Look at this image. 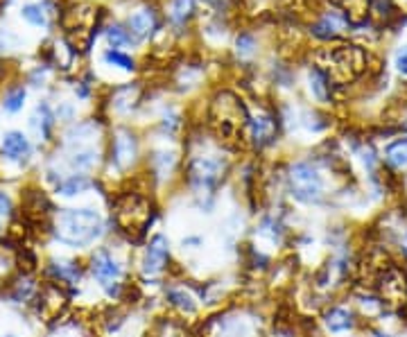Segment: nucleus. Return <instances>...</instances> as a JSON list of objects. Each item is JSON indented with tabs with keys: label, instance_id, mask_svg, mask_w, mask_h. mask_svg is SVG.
<instances>
[{
	"label": "nucleus",
	"instance_id": "nucleus-1",
	"mask_svg": "<svg viewBox=\"0 0 407 337\" xmlns=\"http://www.w3.org/2000/svg\"><path fill=\"white\" fill-rule=\"evenodd\" d=\"M102 233V217L93 208H66L54 217V235L68 247H86Z\"/></svg>",
	"mask_w": 407,
	"mask_h": 337
},
{
	"label": "nucleus",
	"instance_id": "nucleus-2",
	"mask_svg": "<svg viewBox=\"0 0 407 337\" xmlns=\"http://www.w3.org/2000/svg\"><path fill=\"white\" fill-rule=\"evenodd\" d=\"M249 111L229 91L217 93L211 107V125L224 141H242L244 130H249Z\"/></svg>",
	"mask_w": 407,
	"mask_h": 337
},
{
	"label": "nucleus",
	"instance_id": "nucleus-3",
	"mask_svg": "<svg viewBox=\"0 0 407 337\" xmlns=\"http://www.w3.org/2000/svg\"><path fill=\"white\" fill-rule=\"evenodd\" d=\"M317 59H319L317 70H321L328 81H351L367 66V54L358 45H337V48L319 52Z\"/></svg>",
	"mask_w": 407,
	"mask_h": 337
},
{
	"label": "nucleus",
	"instance_id": "nucleus-4",
	"mask_svg": "<svg viewBox=\"0 0 407 337\" xmlns=\"http://www.w3.org/2000/svg\"><path fill=\"white\" fill-rule=\"evenodd\" d=\"M289 193L303 204H317L324 195V179L310 163H294L289 168Z\"/></svg>",
	"mask_w": 407,
	"mask_h": 337
},
{
	"label": "nucleus",
	"instance_id": "nucleus-5",
	"mask_svg": "<svg viewBox=\"0 0 407 337\" xmlns=\"http://www.w3.org/2000/svg\"><path fill=\"white\" fill-rule=\"evenodd\" d=\"M222 172H224V166L220 159H211V157H202V159H195L190 163V181H193V186L197 190H213L217 186V181L222 179Z\"/></svg>",
	"mask_w": 407,
	"mask_h": 337
},
{
	"label": "nucleus",
	"instance_id": "nucleus-6",
	"mask_svg": "<svg viewBox=\"0 0 407 337\" xmlns=\"http://www.w3.org/2000/svg\"><path fill=\"white\" fill-rule=\"evenodd\" d=\"M380 301L383 304H405L407 301V276L396 267H385L378 279Z\"/></svg>",
	"mask_w": 407,
	"mask_h": 337
},
{
	"label": "nucleus",
	"instance_id": "nucleus-7",
	"mask_svg": "<svg viewBox=\"0 0 407 337\" xmlns=\"http://www.w3.org/2000/svg\"><path fill=\"white\" fill-rule=\"evenodd\" d=\"M90 272H93V276L102 283L106 290L111 288V283H115L118 279H120V265L111 258V253L99 249L93 260H90Z\"/></svg>",
	"mask_w": 407,
	"mask_h": 337
},
{
	"label": "nucleus",
	"instance_id": "nucleus-8",
	"mask_svg": "<svg viewBox=\"0 0 407 337\" xmlns=\"http://www.w3.org/2000/svg\"><path fill=\"white\" fill-rule=\"evenodd\" d=\"M0 148H3V157L16 163H25L32 154L30 141H27V136L21 132H7L3 136V145H0Z\"/></svg>",
	"mask_w": 407,
	"mask_h": 337
},
{
	"label": "nucleus",
	"instance_id": "nucleus-9",
	"mask_svg": "<svg viewBox=\"0 0 407 337\" xmlns=\"http://www.w3.org/2000/svg\"><path fill=\"white\" fill-rule=\"evenodd\" d=\"M168 256H170L168 240L163 238V235L152 238L147 253H145V272H147V274H159V272L168 265Z\"/></svg>",
	"mask_w": 407,
	"mask_h": 337
},
{
	"label": "nucleus",
	"instance_id": "nucleus-10",
	"mask_svg": "<svg viewBox=\"0 0 407 337\" xmlns=\"http://www.w3.org/2000/svg\"><path fill=\"white\" fill-rule=\"evenodd\" d=\"M249 132H251V141L256 148H262V145L271 143L276 136L274 118L267 113H258L256 118H249Z\"/></svg>",
	"mask_w": 407,
	"mask_h": 337
},
{
	"label": "nucleus",
	"instance_id": "nucleus-11",
	"mask_svg": "<svg viewBox=\"0 0 407 337\" xmlns=\"http://www.w3.org/2000/svg\"><path fill=\"white\" fill-rule=\"evenodd\" d=\"M136 139L134 134H129L127 130H120L115 134V141H113V159L120 168H127L131 166L134 159H136Z\"/></svg>",
	"mask_w": 407,
	"mask_h": 337
},
{
	"label": "nucleus",
	"instance_id": "nucleus-12",
	"mask_svg": "<svg viewBox=\"0 0 407 337\" xmlns=\"http://www.w3.org/2000/svg\"><path fill=\"white\" fill-rule=\"evenodd\" d=\"M324 322L330 333H346L356 326V317L346 308H328L324 315Z\"/></svg>",
	"mask_w": 407,
	"mask_h": 337
},
{
	"label": "nucleus",
	"instance_id": "nucleus-13",
	"mask_svg": "<svg viewBox=\"0 0 407 337\" xmlns=\"http://www.w3.org/2000/svg\"><path fill=\"white\" fill-rule=\"evenodd\" d=\"M127 25H129V32L136 36V39H147V36L154 32V25H157V21H154L152 9L143 7V9H138V12H134L129 16Z\"/></svg>",
	"mask_w": 407,
	"mask_h": 337
},
{
	"label": "nucleus",
	"instance_id": "nucleus-14",
	"mask_svg": "<svg viewBox=\"0 0 407 337\" xmlns=\"http://www.w3.org/2000/svg\"><path fill=\"white\" fill-rule=\"evenodd\" d=\"M349 25V18L344 16V14H337V12H333V14H326L319 23H317L312 27V32L317 36H321V39H330V36L335 34H340L344 27Z\"/></svg>",
	"mask_w": 407,
	"mask_h": 337
},
{
	"label": "nucleus",
	"instance_id": "nucleus-15",
	"mask_svg": "<svg viewBox=\"0 0 407 337\" xmlns=\"http://www.w3.org/2000/svg\"><path fill=\"white\" fill-rule=\"evenodd\" d=\"M52 111L48 104H39L36 107V113L32 116V130L36 132V136H39L41 141H48L50 139V130H52Z\"/></svg>",
	"mask_w": 407,
	"mask_h": 337
},
{
	"label": "nucleus",
	"instance_id": "nucleus-16",
	"mask_svg": "<svg viewBox=\"0 0 407 337\" xmlns=\"http://www.w3.org/2000/svg\"><path fill=\"white\" fill-rule=\"evenodd\" d=\"M385 161L392 168H407V139H398L392 145H387Z\"/></svg>",
	"mask_w": 407,
	"mask_h": 337
},
{
	"label": "nucleus",
	"instance_id": "nucleus-17",
	"mask_svg": "<svg viewBox=\"0 0 407 337\" xmlns=\"http://www.w3.org/2000/svg\"><path fill=\"white\" fill-rule=\"evenodd\" d=\"M88 186H90V179L88 177H84V175H72L66 181L57 184V195H61V197H75L79 193H84Z\"/></svg>",
	"mask_w": 407,
	"mask_h": 337
},
{
	"label": "nucleus",
	"instance_id": "nucleus-18",
	"mask_svg": "<svg viewBox=\"0 0 407 337\" xmlns=\"http://www.w3.org/2000/svg\"><path fill=\"white\" fill-rule=\"evenodd\" d=\"M342 7V14L349 18L351 23H360L367 16L369 0H335Z\"/></svg>",
	"mask_w": 407,
	"mask_h": 337
},
{
	"label": "nucleus",
	"instance_id": "nucleus-19",
	"mask_svg": "<svg viewBox=\"0 0 407 337\" xmlns=\"http://www.w3.org/2000/svg\"><path fill=\"white\" fill-rule=\"evenodd\" d=\"M310 88H312V93L321 100V102H328V97H330V84H328V77H326L321 70L314 68L310 72Z\"/></svg>",
	"mask_w": 407,
	"mask_h": 337
},
{
	"label": "nucleus",
	"instance_id": "nucleus-20",
	"mask_svg": "<svg viewBox=\"0 0 407 337\" xmlns=\"http://www.w3.org/2000/svg\"><path fill=\"white\" fill-rule=\"evenodd\" d=\"M21 16L25 18L27 23H32L36 27H45L50 21H48V12H45L43 5H25L21 9Z\"/></svg>",
	"mask_w": 407,
	"mask_h": 337
},
{
	"label": "nucleus",
	"instance_id": "nucleus-21",
	"mask_svg": "<svg viewBox=\"0 0 407 337\" xmlns=\"http://www.w3.org/2000/svg\"><path fill=\"white\" fill-rule=\"evenodd\" d=\"M50 272L59 281H66V283H75V281L79 279V267L75 265V262H52Z\"/></svg>",
	"mask_w": 407,
	"mask_h": 337
},
{
	"label": "nucleus",
	"instance_id": "nucleus-22",
	"mask_svg": "<svg viewBox=\"0 0 407 337\" xmlns=\"http://www.w3.org/2000/svg\"><path fill=\"white\" fill-rule=\"evenodd\" d=\"M25 88L23 86H16L12 91H7V95L3 100V107H5V111L9 113H16V111H21L23 104H25Z\"/></svg>",
	"mask_w": 407,
	"mask_h": 337
},
{
	"label": "nucleus",
	"instance_id": "nucleus-23",
	"mask_svg": "<svg viewBox=\"0 0 407 337\" xmlns=\"http://www.w3.org/2000/svg\"><path fill=\"white\" fill-rule=\"evenodd\" d=\"M193 12H195V0H172V7H170L172 21L184 23Z\"/></svg>",
	"mask_w": 407,
	"mask_h": 337
},
{
	"label": "nucleus",
	"instance_id": "nucleus-24",
	"mask_svg": "<svg viewBox=\"0 0 407 337\" xmlns=\"http://www.w3.org/2000/svg\"><path fill=\"white\" fill-rule=\"evenodd\" d=\"M168 299L172 306H177L179 311L184 313H195V304H193V297L186 295L184 290H170L168 292Z\"/></svg>",
	"mask_w": 407,
	"mask_h": 337
},
{
	"label": "nucleus",
	"instance_id": "nucleus-25",
	"mask_svg": "<svg viewBox=\"0 0 407 337\" xmlns=\"http://www.w3.org/2000/svg\"><path fill=\"white\" fill-rule=\"evenodd\" d=\"M129 39H131V36L127 34V30H122L120 25H111L106 30V41H109V45H111V50L113 48H122V45L129 43Z\"/></svg>",
	"mask_w": 407,
	"mask_h": 337
},
{
	"label": "nucleus",
	"instance_id": "nucleus-26",
	"mask_svg": "<svg viewBox=\"0 0 407 337\" xmlns=\"http://www.w3.org/2000/svg\"><path fill=\"white\" fill-rule=\"evenodd\" d=\"M104 61H106V63H113V66L122 68V70H134V61H131L129 57H127V54L118 52V50H109V52L104 54Z\"/></svg>",
	"mask_w": 407,
	"mask_h": 337
},
{
	"label": "nucleus",
	"instance_id": "nucleus-27",
	"mask_svg": "<svg viewBox=\"0 0 407 337\" xmlns=\"http://www.w3.org/2000/svg\"><path fill=\"white\" fill-rule=\"evenodd\" d=\"M95 161H97V154L93 150H84V152H77L75 157L70 159V163L75 168H81V170H86V168H93L95 166Z\"/></svg>",
	"mask_w": 407,
	"mask_h": 337
},
{
	"label": "nucleus",
	"instance_id": "nucleus-28",
	"mask_svg": "<svg viewBox=\"0 0 407 337\" xmlns=\"http://www.w3.org/2000/svg\"><path fill=\"white\" fill-rule=\"evenodd\" d=\"M235 45H238V52L240 54H251L253 52V36H249V34H240L238 36V41H235Z\"/></svg>",
	"mask_w": 407,
	"mask_h": 337
},
{
	"label": "nucleus",
	"instance_id": "nucleus-29",
	"mask_svg": "<svg viewBox=\"0 0 407 337\" xmlns=\"http://www.w3.org/2000/svg\"><path fill=\"white\" fill-rule=\"evenodd\" d=\"M374 12L378 16H389L392 14V0H374Z\"/></svg>",
	"mask_w": 407,
	"mask_h": 337
},
{
	"label": "nucleus",
	"instance_id": "nucleus-30",
	"mask_svg": "<svg viewBox=\"0 0 407 337\" xmlns=\"http://www.w3.org/2000/svg\"><path fill=\"white\" fill-rule=\"evenodd\" d=\"M12 213V199H9L7 193L0 190V215H9Z\"/></svg>",
	"mask_w": 407,
	"mask_h": 337
},
{
	"label": "nucleus",
	"instance_id": "nucleus-31",
	"mask_svg": "<svg viewBox=\"0 0 407 337\" xmlns=\"http://www.w3.org/2000/svg\"><path fill=\"white\" fill-rule=\"evenodd\" d=\"M396 66H398V70L403 72V75H407V48H403L401 52H398V57H396Z\"/></svg>",
	"mask_w": 407,
	"mask_h": 337
},
{
	"label": "nucleus",
	"instance_id": "nucleus-32",
	"mask_svg": "<svg viewBox=\"0 0 407 337\" xmlns=\"http://www.w3.org/2000/svg\"><path fill=\"white\" fill-rule=\"evenodd\" d=\"M206 3H211L213 7H220V9H222V7L226 5V0H206Z\"/></svg>",
	"mask_w": 407,
	"mask_h": 337
},
{
	"label": "nucleus",
	"instance_id": "nucleus-33",
	"mask_svg": "<svg viewBox=\"0 0 407 337\" xmlns=\"http://www.w3.org/2000/svg\"><path fill=\"white\" fill-rule=\"evenodd\" d=\"M376 337H389L387 333H376Z\"/></svg>",
	"mask_w": 407,
	"mask_h": 337
},
{
	"label": "nucleus",
	"instance_id": "nucleus-34",
	"mask_svg": "<svg viewBox=\"0 0 407 337\" xmlns=\"http://www.w3.org/2000/svg\"><path fill=\"white\" fill-rule=\"evenodd\" d=\"M5 337H14V335H5Z\"/></svg>",
	"mask_w": 407,
	"mask_h": 337
}]
</instances>
